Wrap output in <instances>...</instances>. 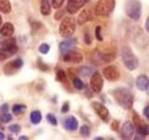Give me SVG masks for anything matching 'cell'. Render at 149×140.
Instances as JSON below:
<instances>
[{
	"label": "cell",
	"instance_id": "1",
	"mask_svg": "<svg viewBox=\"0 0 149 140\" xmlns=\"http://www.w3.org/2000/svg\"><path fill=\"white\" fill-rule=\"evenodd\" d=\"M115 101L124 109H130L134 103V95L129 89L124 87L116 88L112 92Z\"/></svg>",
	"mask_w": 149,
	"mask_h": 140
},
{
	"label": "cell",
	"instance_id": "2",
	"mask_svg": "<svg viewBox=\"0 0 149 140\" xmlns=\"http://www.w3.org/2000/svg\"><path fill=\"white\" fill-rule=\"evenodd\" d=\"M120 55H121V59H122L124 65L127 67L128 70H130V71H134V70H136L138 68L139 66L138 57L130 47L128 46L122 47V49L120 50Z\"/></svg>",
	"mask_w": 149,
	"mask_h": 140
},
{
	"label": "cell",
	"instance_id": "3",
	"mask_svg": "<svg viewBox=\"0 0 149 140\" xmlns=\"http://www.w3.org/2000/svg\"><path fill=\"white\" fill-rule=\"evenodd\" d=\"M125 13L130 20L139 21L142 16V3L139 0H128L125 4Z\"/></svg>",
	"mask_w": 149,
	"mask_h": 140
},
{
	"label": "cell",
	"instance_id": "4",
	"mask_svg": "<svg viewBox=\"0 0 149 140\" xmlns=\"http://www.w3.org/2000/svg\"><path fill=\"white\" fill-rule=\"evenodd\" d=\"M116 0H99L95 6V14L100 17H107L113 12Z\"/></svg>",
	"mask_w": 149,
	"mask_h": 140
},
{
	"label": "cell",
	"instance_id": "5",
	"mask_svg": "<svg viewBox=\"0 0 149 140\" xmlns=\"http://www.w3.org/2000/svg\"><path fill=\"white\" fill-rule=\"evenodd\" d=\"M76 31V21L72 17H65L61 22L59 33L63 37H71Z\"/></svg>",
	"mask_w": 149,
	"mask_h": 140
},
{
	"label": "cell",
	"instance_id": "6",
	"mask_svg": "<svg viewBox=\"0 0 149 140\" xmlns=\"http://www.w3.org/2000/svg\"><path fill=\"white\" fill-rule=\"evenodd\" d=\"M102 74H104V78L108 81H118L120 78V72L118 68L114 64H110L108 66L104 67V69L102 70Z\"/></svg>",
	"mask_w": 149,
	"mask_h": 140
},
{
	"label": "cell",
	"instance_id": "7",
	"mask_svg": "<svg viewBox=\"0 0 149 140\" xmlns=\"http://www.w3.org/2000/svg\"><path fill=\"white\" fill-rule=\"evenodd\" d=\"M90 86L92 92L99 93L102 92V87H104V79H102V75L99 72H94L91 75Z\"/></svg>",
	"mask_w": 149,
	"mask_h": 140
},
{
	"label": "cell",
	"instance_id": "8",
	"mask_svg": "<svg viewBox=\"0 0 149 140\" xmlns=\"http://www.w3.org/2000/svg\"><path fill=\"white\" fill-rule=\"evenodd\" d=\"M91 106L92 108L94 109V111L96 112V114L100 117V118L104 121V123H107L109 120V110L107 109V107L102 105L100 102H91Z\"/></svg>",
	"mask_w": 149,
	"mask_h": 140
},
{
	"label": "cell",
	"instance_id": "9",
	"mask_svg": "<svg viewBox=\"0 0 149 140\" xmlns=\"http://www.w3.org/2000/svg\"><path fill=\"white\" fill-rule=\"evenodd\" d=\"M22 65H23V62L22 59H20V58L15 59L5 65L4 73L6 74L7 76H11V75H14L15 73H17L19 70L22 68Z\"/></svg>",
	"mask_w": 149,
	"mask_h": 140
},
{
	"label": "cell",
	"instance_id": "10",
	"mask_svg": "<svg viewBox=\"0 0 149 140\" xmlns=\"http://www.w3.org/2000/svg\"><path fill=\"white\" fill-rule=\"evenodd\" d=\"M63 60L65 63L78 64V63H81L83 61V54L78 50H69L66 53L63 54Z\"/></svg>",
	"mask_w": 149,
	"mask_h": 140
},
{
	"label": "cell",
	"instance_id": "11",
	"mask_svg": "<svg viewBox=\"0 0 149 140\" xmlns=\"http://www.w3.org/2000/svg\"><path fill=\"white\" fill-rule=\"evenodd\" d=\"M134 135V125L132 121H125L120 130V136L122 139L130 140Z\"/></svg>",
	"mask_w": 149,
	"mask_h": 140
},
{
	"label": "cell",
	"instance_id": "12",
	"mask_svg": "<svg viewBox=\"0 0 149 140\" xmlns=\"http://www.w3.org/2000/svg\"><path fill=\"white\" fill-rule=\"evenodd\" d=\"M90 0H68L66 9L70 14L77 13L79 9L82 8Z\"/></svg>",
	"mask_w": 149,
	"mask_h": 140
},
{
	"label": "cell",
	"instance_id": "13",
	"mask_svg": "<svg viewBox=\"0 0 149 140\" xmlns=\"http://www.w3.org/2000/svg\"><path fill=\"white\" fill-rule=\"evenodd\" d=\"M77 38H68L66 40H63V42H61L60 43V46H59L60 51L63 54L66 53L67 51L74 50V47L77 46Z\"/></svg>",
	"mask_w": 149,
	"mask_h": 140
},
{
	"label": "cell",
	"instance_id": "14",
	"mask_svg": "<svg viewBox=\"0 0 149 140\" xmlns=\"http://www.w3.org/2000/svg\"><path fill=\"white\" fill-rule=\"evenodd\" d=\"M93 18L94 17H93L92 11L90 8H86V9H83L80 12V14H79V16L77 18V22H78V24L83 25V24H85L86 22L92 21Z\"/></svg>",
	"mask_w": 149,
	"mask_h": 140
},
{
	"label": "cell",
	"instance_id": "15",
	"mask_svg": "<svg viewBox=\"0 0 149 140\" xmlns=\"http://www.w3.org/2000/svg\"><path fill=\"white\" fill-rule=\"evenodd\" d=\"M64 127L68 131H76L78 128V121L76 117L70 116L64 121Z\"/></svg>",
	"mask_w": 149,
	"mask_h": 140
},
{
	"label": "cell",
	"instance_id": "16",
	"mask_svg": "<svg viewBox=\"0 0 149 140\" xmlns=\"http://www.w3.org/2000/svg\"><path fill=\"white\" fill-rule=\"evenodd\" d=\"M14 33V26L10 22H5L2 27H0V34L3 36L9 37Z\"/></svg>",
	"mask_w": 149,
	"mask_h": 140
},
{
	"label": "cell",
	"instance_id": "17",
	"mask_svg": "<svg viewBox=\"0 0 149 140\" xmlns=\"http://www.w3.org/2000/svg\"><path fill=\"white\" fill-rule=\"evenodd\" d=\"M149 81V78L146 75H140L136 79V87L139 91H144L147 85V83Z\"/></svg>",
	"mask_w": 149,
	"mask_h": 140
},
{
	"label": "cell",
	"instance_id": "18",
	"mask_svg": "<svg viewBox=\"0 0 149 140\" xmlns=\"http://www.w3.org/2000/svg\"><path fill=\"white\" fill-rule=\"evenodd\" d=\"M40 12L42 15L48 16L51 12V7L48 0H41L40 3Z\"/></svg>",
	"mask_w": 149,
	"mask_h": 140
},
{
	"label": "cell",
	"instance_id": "19",
	"mask_svg": "<svg viewBox=\"0 0 149 140\" xmlns=\"http://www.w3.org/2000/svg\"><path fill=\"white\" fill-rule=\"evenodd\" d=\"M94 73V70L90 66H81L77 69V74L81 77H91Z\"/></svg>",
	"mask_w": 149,
	"mask_h": 140
},
{
	"label": "cell",
	"instance_id": "20",
	"mask_svg": "<svg viewBox=\"0 0 149 140\" xmlns=\"http://www.w3.org/2000/svg\"><path fill=\"white\" fill-rule=\"evenodd\" d=\"M136 130L137 134L143 135V136H146V135L149 134V125L146 124V123H143L142 124H140L139 126L134 128Z\"/></svg>",
	"mask_w": 149,
	"mask_h": 140
},
{
	"label": "cell",
	"instance_id": "21",
	"mask_svg": "<svg viewBox=\"0 0 149 140\" xmlns=\"http://www.w3.org/2000/svg\"><path fill=\"white\" fill-rule=\"evenodd\" d=\"M0 10L5 14L11 11V5L9 0H0Z\"/></svg>",
	"mask_w": 149,
	"mask_h": 140
},
{
	"label": "cell",
	"instance_id": "22",
	"mask_svg": "<svg viewBox=\"0 0 149 140\" xmlns=\"http://www.w3.org/2000/svg\"><path fill=\"white\" fill-rule=\"evenodd\" d=\"M30 120H31L33 124L40 123V121L42 120V114L40 113V111H38V110L33 111L31 113V115H30Z\"/></svg>",
	"mask_w": 149,
	"mask_h": 140
},
{
	"label": "cell",
	"instance_id": "23",
	"mask_svg": "<svg viewBox=\"0 0 149 140\" xmlns=\"http://www.w3.org/2000/svg\"><path fill=\"white\" fill-rule=\"evenodd\" d=\"M56 80H58L62 83H65L67 84V77H66V74L62 69H59L57 73H56Z\"/></svg>",
	"mask_w": 149,
	"mask_h": 140
},
{
	"label": "cell",
	"instance_id": "24",
	"mask_svg": "<svg viewBox=\"0 0 149 140\" xmlns=\"http://www.w3.org/2000/svg\"><path fill=\"white\" fill-rule=\"evenodd\" d=\"M26 106L24 105H20V104H16L12 106V112L15 115H20L22 114L23 112L25 111Z\"/></svg>",
	"mask_w": 149,
	"mask_h": 140
},
{
	"label": "cell",
	"instance_id": "25",
	"mask_svg": "<svg viewBox=\"0 0 149 140\" xmlns=\"http://www.w3.org/2000/svg\"><path fill=\"white\" fill-rule=\"evenodd\" d=\"M73 85H74V88L77 89V90H83L84 87H85V84H84V82L77 77L73 78Z\"/></svg>",
	"mask_w": 149,
	"mask_h": 140
},
{
	"label": "cell",
	"instance_id": "26",
	"mask_svg": "<svg viewBox=\"0 0 149 140\" xmlns=\"http://www.w3.org/2000/svg\"><path fill=\"white\" fill-rule=\"evenodd\" d=\"M11 56H12V54L9 52L7 49H5V48L0 49V61H5L8 58L11 57Z\"/></svg>",
	"mask_w": 149,
	"mask_h": 140
},
{
	"label": "cell",
	"instance_id": "27",
	"mask_svg": "<svg viewBox=\"0 0 149 140\" xmlns=\"http://www.w3.org/2000/svg\"><path fill=\"white\" fill-rule=\"evenodd\" d=\"M143 123H144V121L142 120L141 117H140L137 113H134V115L132 117V123L134 125V128L137 127V126H139L140 124H142Z\"/></svg>",
	"mask_w": 149,
	"mask_h": 140
},
{
	"label": "cell",
	"instance_id": "28",
	"mask_svg": "<svg viewBox=\"0 0 149 140\" xmlns=\"http://www.w3.org/2000/svg\"><path fill=\"white\" fill-rule=\"evenodd\" d=\"M80 134L81 135H83V136H85V137H88V135L91 134V129L90 127H88V125H82L81 126V128H80Z\"/></svg>",
	"mask_w": 149,
	"mask_h": 140
},
{
	"label": "cell",
	"instance_id": "29",
	"mask_svg": "<svg viewBox=\"0 0 149 140\" xmlns=\"http://www.w3.org/2000/svg\"><path fill=\"white\" fill-rule=\"evenodd\" d=\"M11 119H12V116H11V114H9L8 112H3L1 118H0L1 121H2V123H9V121L11 120Z\"/></svg>",
	"mask_w": 149,
	"mask_h": 140
},
{
	"label": "cell",
	"instance_id": "30",
	"mask_svg": "<svg viewBox=\"0 0 149 140\" xmlns=\"http://www.w3.org/2000/svg\"><path fill=\"white\" fill-rule=\"evenodd\" d=\"M95 36L97 40H99V41L104 40V37H102V27L100 25L96 26L95 28Z\"/></svg>",
	"mask_w": 149,
	"mask_h": 140
},
{
	"label": "cell",
	"instance_id": "31",
	"mask_svg": "<svg viewBox=\"0 0 149 140\" xmlns=\"http://www.w3.org/2000/svg\"><path fill=\"white\" fill-rule=\"evenodd\" d=\"M47 120H48L49 123L50 124H52L53 126H56L58 124L57 119H56V117L53 114H48V115H47Z\"/></svg>",
	"mask_w": 149,
	"mask_h": 140
},
{
	"label": "cell",
	"instance_id": "32",
	"mask_svg": "<svg viewBox=\"0 0 149 140\" xmlns=\"http://www.w3.org/2000/svg\"><path fill=\"white\" fill-rule=\"evenodd\" d=\"M49 49H50L49 45L46 44V43H43L39 46V51L42 54H47L49 51Z\"/></svg>",
	"mask_w": 149,
	"mask_h": 140
},
{
	"label": "cell",
	"instance_id": "33",
	"mask_svg": "<svg viewBox=\"0 0 149 140\" xmlns=\"http://www.w3.org/2000/svg\"><path fill=\"white\" fill-rule=\"evenodd\" d=\"M64 0H52V7L55 9H58L63 6Z\"/></svg>",
	"mask_w": 149,
	"mask_h": 140
},
{
	"label": "cell",
	"instance_id": "34",
	"mask_svg": "<svg viewBox=\"0 0 149 140\" xmlns=\"http://www.w3.org/2000/svg\"><path fill=\"white\" fill-rule=\"evenodd\" d=\"M9 130L14 134H18L21 131V127H20V125H18V124H12L9 126Z\"/></svg>",
	"mask_w": 149,
	"mask_h": 140
},
{
	"label": "cell",
	"instance_id": "35",
	"mask_svg": "<svg viewBox=\"0 0 149 140\" xmlns=\"http://www.w3.org/2000/svg\"><path fill=\"white\" fill-rule=\"evenodd\" d=\"M111 129L115 131V132H118L119 129V121L118 120H114L112 121L111 123Z\"/></svg>",
	"mask_w": 149,
	"mask_h": 140
},
{
	"label": "cell",
	"instance_id": "36",
	"mask_svg": "<svg viewBox=\"0 0 149 140\" xmlns=\"http://www.w3.org/2000/svg\"><path fill=\"white\" fill-rule=\"evenodd\" d=\"M84 41H85V43L87 45H91V44L92 39H91V36H90L88 33H85V35H84Z\"/></svg>",
	"mask_w": 149,
	"mask_h": 140
},
{
	"label": "cell",
	"instance_id": "37",
	"mask_svg": "<svg viewBox=\"0 0 149 140\" xmlns=\"http://www.w3.org/2000/svg\"><path fill=\"white\" fill-rule=\"evenodd\" d=\"M70 109V105H69V102H65L63 103V105L62 106V109H61V111H62V113H67V112L69 111Z\"/></svg>",
	"mask_w": 149,
	"mask_h": 140
},
{
	"label": "cell",
	"instance_id": "38",
	"mask_svg": "<svg viewBox=\"0 0 149 140\" xmlns=\"http://www.w3.org/2000/svg\"><path fill=\"white\" fill-rule=\"evenodd\" d=\"M68 72H69V76H70V78H71L72 79L74 78H76V77H77V70H74V68H69V70H68Z\"/></svg>",
	"mask_w": 149,
	"mask_h": 140
},
{
	"label": "cell",
	"instance_id": "39",
	"mask_svg": "<svg viewBox=\"0 0 149 140\" xmlns=\"http://www.w3.org/2000/svg\"><path fill=\"white\" fill-rule=\"evenodd\" d=\"M38 67H39L40 70H42V71H48V70H49V65L45 64L43 62H41L40 60L38 62Z\"/></svg>",
	"mask_w": 149,
	"mask_h": 140
},
{
	"label": "cell",
	"instance_id": "40",
	"mask_svg": "<svg viewBox=\"0 0 149 140\" xmlns=\"http://www.w3.org/2000/svg\"><path fill=\"white\" fill-rule=\"evenodd\" d=\"M63 14H64V11H63V10H59V11H57V12L55 13L54 19H55V20L59 21L60 19H62V18L63 17Z\"/></svg>",
	"mask_w": 149,
	"mask_h": 140
},
{
	"label": "cell",
	"instance_id": "41",
	"mask_svg": "<svg viewBox=\"0 0 149 140\" xmlns=\"http://www.w3.org/2000/svg\"><path fill=\"white\" fill-rule=\"evenodd\" d=\"M143 115L144 117L149 120V106H146V107L143 108Z\"/></svg>",
	"mask_w": 149,
	"mask_h": 140
},
{
	"label": "cell",
	"instance_id": "42",
	"mask_svg": "<svg viewBox=\"0 0 149 140\" xmlns=\"http://www.w3.org/2000/svg\"><path fill=\"white\" fill-rule=\"evenodd\" d=\"M146 30L147 33H149V15L146 19Z\"/></svg>",
	"mask_w": 149,
	"mask_h": 140
},
{
	"label": "cell",
	"instance_id": "43",
	"mask_svg": "<svg viewBox=\"0 0 149 140\" xmlns=\"http://www.w3.org/2000/svg\"><path fill=\"white\" fill-rule=\"evenodd\" d=\"M134 139H141L142 140V139H144V136H143V135H141V134H138L136 136H134Z\"/></svg>",
	"mask_w": 149,
	"mask_h": 140
},
{
	"label": "cell",
	"instance_id": "44",
	"mask_svg": "<svg viewBox=\"0 0 149 140\" xmlns=\"http://www.w3.org/2000/svg\"><path fill=\"white\" fill-rule=\"evenodd\" d=\"M146 93L147 95H149V81H148V83H147V85H146Z\"/></svg>",
	"mask_w": 149,
	"mask_h": 140
},
{
	"label": "cell",
	"instance_id": "45",
	"mask_svg": "<svg viewBox=\"0 0 149 140\" xmlns=\"http://www.w3.org/2000/svg\"><path fill=\"white\" fill-rule=\"evenodd\" d=\"M2 110H3V112H8V106L7 105L3 106H2Z\"/></svg>",
	"mask_w": 149,
	"mask_h": 140
},
{
	"label": "cell",
	"instance_id": "46",
	"mask_svg": "<svg viewBox=\"0 0 149 140\" xmlns=\"http://www.w3.org/2000/svg\"><path fill=\"white\" fill-rule=\"evenodd\" d=\"M19 139H20V140H27V139H28V137H27V136H25V135H22V136L19 137Z\"/></svg>",
	"mask_w": 149,
	"mask_h": 140
},
{
	"label": "cell",
	"instance_id": "47",
	"mask_svg": "<svg viewBox=\"0 0 149 140\" xmlns=\"http://www.w3.org/2000/svg\"><path fill=\"white\" fill-rule=\"evenodd\" d=\"M0 139H5V135H4V134L2 133V132H0Z\"/></svg>",
	"mask_w": 149,
	"mask_h": 140
},
{
	"label": "cell",
	"instance_id": "48",
	"mask_svg": "<svg viewBox=\"0 0 149 140\" xmlns=\"http://www.w3.org/2000/svg\"><path fill=\"white\" fill-rule=\"evenodd\" d=\"M94 139H95V140H102L104 138H102V137H95Z\"/></svg>",
	"mask_w": 149,
	"mask_h": 140
},
{
	"label": "cell",
	"instance_id": "49",
	"mask_svg": "<svg viewBox=\"0 0 149 140\" xmlns=\"http://www.w3.org/2000/svg\"><path fill=\"white\" fill-rule=\"evenodd\" d=\"M1 24H2V17L0 16V27H1Z\"/></svg>",
	"mask_w": 149,
	"mask_h": 140
},
{
	"label": "cell",
	"instance_id": "50",
	"mask_svg": "<svg viewBox=\"0 0 149 140\" xmlns=\"http://www.w3.org/2000/svg\"><path fill=\"white\" fill-rule=\"evenodd\" d=\"M1 42H2V39H1V37H0V45H1Z\"/></svg>",
	"mask_w": 149,
	"mask_h": 140
}]
</instances>
